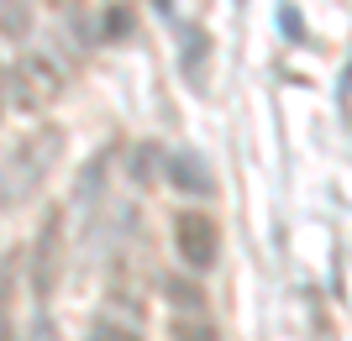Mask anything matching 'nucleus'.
<instances>
[{
    "mask_svg": "<svg viewBox=\"0 0 352 341\" xmlns=\"http://www.w3.org/2000/svg\"><path fill=\"white\" fill-rule=\"evenodd\" d=\"M0 84L11 89V100L21 105V110H47V105L63 95V74L58 63L47 58V53H27V58H16V69Z\"/></svg>",
    "mask_w": 352,
    "mask_h": 341,
    "instance_id": "2",
    "label": "nucleus"
},
{
    "mask_svg": "<svg viewBox=\"0 0 352 341\" xmlns=\"http://www.w3.org/2000/svg\"><path fill=\"white\" fill-rule=\"evenodd\" d=\"M174 252L184 257L190 273H210L216 257H221V226H216V215H206V210H179V215H174Z\"/></svg>",
    "mask_w": 352,
    "mask_h": 341,
    "instance_id": "3",
    "label": "nucleus"
},
{
    "mask_svg": "<svg viewBox=\"0 0 352 341\" xmlns=\"http://www.w3.org/2000/svg\"><path fill=\"white\" fill-rule=\"evenodd\" d=\"M132 32V5H111L105 11V37H126Z\"/></svg>",
    "mask_w": 352,
    "mask_h": 341,
    "instance_id": "9",
    "label": "nucleus"
},
{
    "mask_svg": "<svg viewBox=\"0 0 352 341\" xmlns=\"http://www.w3.org/2000/svg\"><path fill=\"white\" fill-rule=\"evenodd\" d=\"M163 174H168V184L184 189V194H210L216 189L206 158H195V152H168V158H163Z\"/></svg>",
    "mask_w": 352,
    "mask_h": 341,
    "instance_id": "5",
    "label": "nucleus"
},
{
    "mask_svg": "<svg viewBox=\"0 0 352 341\" xmlns=\"http://www.w3.org/2000/svg\"><path fill=\"white\" fill-rule=\"evenodd\" d=\"M200 47H210V37H200V32H184V74L200 84Z\"/></svg>",
    "mask_w": 352,
    "mask_h": 341,
    "instance_id": "7",
    "label": "nucleus"
},
{
    "mask_svg": "<svg viewBox=\"0 0 352 341\" xmlns=\"http://www.w3.org/2000/svg\"><path fill=\"white\" fill-rule=\"evenodd\" d=\"M0 116H6V84H0Z\"/></svg>",
    "mask_w": 352,
    "mask_h": 341,
    "instance_id": "12",
    "label": "nucleus"
},
{
    "mask_svg": "<svg viewBox=\"0 0 352 341\" xmlns=\"http://www.w3.org/2000/svg\"><path fill=\"white\" fill-rule=\"evenodd\" d=\"M89 341H142V336H137V331H126V326H105V320H100V326L89 331Z\"/></svg>",
    "mask_w": 352,
    "mask_h": 341,
    "instance_id": "11",
    "label": "nucleus"
},
{
    "mask_svg": "<svg viewBox=\"0 0 352 341\" xmlns=\"http://www.w3.org/2000/svg\"><path fill=\"white\" fill-rule=\"evenodd\" d=\"M63 268H69V215H63V210H47L43 231L32 242V263H27V283H32V299H37V305H47V299L58 294Z\"/></svg>",
    "mask_w": 352,
    "mask_h": 341,
    "instance_id": "1",
    "label": "nucleus"
},
{
    "mask_svg": "<svg viewBox=\"0 0 352 341\" xmlns=\"http://www.w3.org/2000/svg\"><path fill=\"white\" fill-rule=\"evenodd\" d=\"M163 294H174L179 310H195V305H200V289H190V283H179V279H163Z\"/></svg>",
    "mask_w": 352,
    "mask_h": 341,
    "instance_id": "10",
    "label": "nucleus"
},
{
    "mask_svg": "<svg viewBox=\"0 0 352 341\" xmlns=\"http://www.w3.org/2000/svg\"><path fill=\"white\" fill-rule=\"evenodd\" d=\"M58 152H63V132H58V126H43L37 137H27V142H21V148H16L6 163H0V174H16L11 200H16V194H27L32 184H43L47 168L58 163Z\"/></svg>",
    "mask_w": 352,
    "mask_h": 341,
    "instance_id": "4",
    "label": "nucleus"
},
{
    "mask_svg": "<svg viewBox=\"0 0 352 341\" xmlns=\"http://www.w3.org/2000/svg\"><path fill=\"white\" fill-rule=\"evenodd\" d=\"M158 168H163V148H137V158H132L137 184H158Z\"/></svg>",
    "mask_w": 352,
    "mask_h": 341,
    "instance_id": "6",
    "label": "nucleus"
},
{
    "mask_svg": "<svg viewBox=\"0 0 352 341\" xmlns=\"http://www.w3.org/2000/svg\"><path fill=\"white\" fill-rule=\"evenodd\" d=\"M174 341H221V336H216V326H206V320H179Z\"/></svg>",
    "mask_w": 352,
    "mask_h": 341,
    "instance_id": "8",
    "label": "nucleus"
}]
</instances>
